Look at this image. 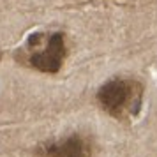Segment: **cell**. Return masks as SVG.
Segmentation results:
<instances>
[{"mask_svg": "<svg viewBox=\"0 0 157 157\" xmlns=\"http://www.w3.org/2000/svg\"><path fill=\"white\" fill-rule=\"evenodd\" d=\"M67 55V48H65L64 34L57 32L51 37H48V41L44 44V48L41 51H34L29 58V64L41 72H55L60 71V67L64 64V58Z\"/></svg>", "mask_w": 157, "mask_h": 157, "instance_id": "cell-2", "label": "cell"}, {"mask_svg": "<svg viewBox=\"0 0 157 157\" xmlns=\"http://www.w3.org/2000/svg\"><path fill=\"white\" fill-rule=\"evenodd\" d=\"M36 157H92V145L85 136L71 134L58 141L39 145Z\"/></svg>", "mask_w": 157, "mask_h": 157, "instance_id": "cell-3", "label": "cell"}, {"mask_svg": "<svg viewBox=\"0 0 157 157\" xmlns=\"http://www.w3.org/2000/svg\"><path fill=\"white\" fill-rule=\"evenodd\" d=\"M143 86L134 79H111L99 88L97 101L101 108L115 118L134 117L141 106Z\"/></svg>", "mask_w": 157, "mask_h": 157, "instance_id": "cell-1", "label": "cell"}]
</instances>
